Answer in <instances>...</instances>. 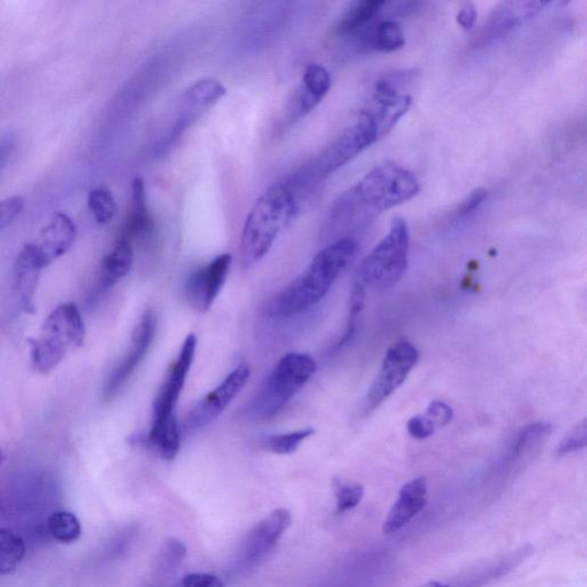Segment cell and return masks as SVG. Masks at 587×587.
Here are the masks:
<instances>
[{
    "instance_id": "1",
    "label": "cell",
    "mask_w": 587,
    "mask_h": 587,
    "mask_svg": "<svg viewBox=\"0 0 587 587\" xmlns=\"http://www.w3.org/2000/svg\"><path fill=\"white\" fill-rule=\"evenodd\" d=\"M420 191L416 176L397 163L375 167L339 199L332 221L340 228H366L385 211L416 197Z\"/></svg>"
},
{
    "instance_id": "2",
    "label": "cell",
    "mask_w": 587,
    "mask_h": 587,
    "mask_svg": "<svg viewBox=\"0 0 587 587\" xmlns=\"http://www.w3.org/2000/svg\"><path fill=\"white\" fill-rule=\"evenodd\" d=\"M357 250V242L351 238L339 239L320 250L308 268L273 297L266 308L269 315L287 318L318 304L354 261Z\"/></svg>"
},
{
    "instance_id": "3",
    "label": "cell",
    "mask_w": 587,
    "mask_h": 587,
    "mask_svg": "<svg viewBox=\"0 0 587 587\" xmlns=\"http://www.w3.org/2000/svg\"><path fill=\"white\" fill-rule=\"evenodd\" d=\"M297 211L295 195L286 186H273L257 200L241 234L240 257L246 268L265 257L278 236L292 224Z\"/></svg>"
},
{
    "instance_id": "4",
    "label": "cell",
    "mask_w": 587,
    "mask_h": 587,
    "mask_svg": "<svg viewBox=\"0 0 587 587\" xmlns=\"http://www.w3.org/2000/svg\"><path fill=\"white\" fill-rule=\"evenodd\" d=\"M86 330L83 317L73 302L58 305L46 317L41 333L31 344V364L41 374L57 369L69 352L83 346Z\"/></svg>"
},
{
    "instance_id": "5",
    "label": "cell",
    "mask_w": 587,
    "mask_h": 587,
    "mask_svg": "<svg viewBox=\"0 0 587 587\" xmlns=\"http://www.w3.org/2000/svg\"><path fill=\"white\" fill-rule=\"evenodd\" d=\"M315 359L308 354L292 352L284 356L249 408L250 417L255 420H268L277 416L295 397L316 373Z\"/></svg>"
},
{
    "instance_id": "6",
    "label": "cell",
    "mask_w": 587,
    "mask_h": 587,
    "mask_svg": "<svg viewBox=\"0 0 587 587\" xmlns=\"http://www.w3.org/2000/svg\"><path fill=\"white\" fill-rule=\"evenodd\" d=\"M410 231L404 218L395 217L388 234L359 264L355 279L365 287L387 289L398 283L408 268Z\"/></svg>"
},
{
    "instance_id": "7",
    "label": "cell",
    "mask_w": 587,
    "mask_h": 587,
    "mask_svg": "<svg viewBox=\"0 0 587 587\" xmlns=\"http://www.w3.org/2000/svg\"><path fill=\"white\" fill-rule=\"evenodd\" d=\"M419 351L408 340H399L386 352L381 369L364 403V413L370 414L377 410L408 379L411 371L417 365Z\"/></svg>"
},
{
    "instance_id": "8",
    "label": "cell",
    "mask_w": 587,
    "mask_h": 587,
    "mask_svg": "<svg viewBox=\"0 0 587 587\" xmlns=\"http://www.w3.org/2000/svg\"><path fill=\"white\" fill-rule=\"evenodd\" d=\"M380 133L377 125L366 113L360 112L358 122L346 129L320 155L316 164L319 176L334 174L377 143Z\"/></svg>"
},
{
    "instance_id": "9",
    "label": "cell",
    "mask_w": 587,
    "mask_h": 587,
    "mask_svg": "<svg viewBox=\"0 0 587 587\" xmlns=\"http://www.w3.org/2000/svg\"><path fill=\"white\" fill-rule=\"evenodd\" d=\"M250 374H252V371L247 364H241L236 370L231 372L228 378L223 380L221 385L200 399L187 413L183 422L184 433L199 432L216 421L245 388Z\"/></svg>"
},
{
    "instance_id": "10",
    "label": "cell",
    "mask_w": 587,
    "mask_h": 587,
    "mask_svg": "<svg viewBox=\"0 0 587 587\" xmlns=\"http://www.w3.org/2000/svg\"><path fill=\"white\" fill-rule=\"evenodd\" d=\"M549 3L544 2H503L498 4L484 20L480 29L474 34V49L487 48L499 39L507 36L513 30L536 17Z\"/></svg>"
},
{
    "instance_id": "11",
    "label": "cell",
    "mask_w": 587,
    "mask_h": 587,
    "mask_svg": "<svg viewBox=\"0 0 587 587\" xmlns=\"http://www.w3.org/2000/svg\"><path fill=\"white\" fill-rule=\"evenodd\" d=\"M156 324H158V319H156L155 312L152 309H147L133 332L131 346L129 348L127 355L106 382L103 391L105 401H111L117 396L121 389L127 385L129 379L135 373L137 367L140 365L152 346Z\"/></svg>"
},
{
    "instance_id": "12",
    "label": "cell",
    "mask_w": 587,
    "mask_h": 587,
    "mask_svg": "<svg viewBox=\"0 0 587 587\" xmlns=\"http://www.w3.org/2000/svg\"><path fill=\"white\" fill-rule=\"evenodd\" d=\"M226 95L225 86L214 78H203L187 89L179 100L177 116L167 144L175 143L205 114L207 109Z\"/></svg>"
},
{
    "instance_id": "13",
    "label": "cell",
    "mask_w": 587,
    "mask_h": 587,
    "mask_svg": "<svg viewBox=\"0 0 587 587\" xmlns=\"http://www.w3.org/2000/svg\"><path fill=\"white\" fill-rule=\"evenodd\" d=\"M231 264V254H222L192 273L186 281L185 295L195 310L207 312L213 307L228 279Z\"/></svg>"
},
{
    "instance_id": "14",
    "label": "cell",
    "mask_w": 587,
    "mask_h": 587,
    "mask_svg": "<svg viewBox=\"0 0 587 587\" xmlns=\"http://www.w3.org/2000/svg\"><path fill=\"white\" fill-rule=\"evenodd\" d=\"M291 512L279 508L270 513L249 532L242 544L239 563L244 568H250L261 562L283 537L285 531L291 527Z\"/></svg>"
},
{
    "instance_id": "15",
    "label": "cell",
    "mask_w": 587,
    "mask_h": 587,
    "mask_svg": "<svg viewBox=\"0 0 587 587\" xmlns=\"http://www.w3.org/2000/svg\"><path fill=\"white\" fill-rule=\"evenodd\" d=\"M197 346V335H187L177 359L172 363L160 387L158 395H156L154 404H153L154 418H163L175 413L176 405H177L180 394L185 386L187 375L193 364Z\"/></svg>"
},
{
    "instance_id": "16",
    "label": "cell",
    "mask_w": 587,
    "mask_h": 587,
    "mask_svg": "<svg viewBox=\"0 0 587 587\" xmlns=\"http://www.w3.org/2000/svg\"><path fill=\"white\" fill-rule=\"evenodd\" d=\"M77 228L73 219L64 213H57L39 232L36 240L29 242L44 268L65 256L75 245Z\"/></svg>"
},
{
    "instance_id": "17",
    "label": "cell",
    "mask_w": 587,
    "mask_h": 587,
    "mask_svg": "<svg viewBox=\"0 0 587 587\" xmlns=\"http://www.w3.org/2000/svg\"><path fill=\"white\" fill-rule=\"evenodd\" d=\"M412 104V98L398 91L391 80H381L375 84L372 106L364 113L373 120L378 127L380 138L393 130L398 121L406 114Z\"/></svg>"
},
{
    "instance_id": "18",
    "label": "cell",
    "mask_w": 587,
    "mask_h": 587,
    "mask_svg": "<svg viewBox=\"0 0 587 587\" xmlns=\"http://www.w3.org/2000/svg\"><path fill=\"white\" fill-rule=\"evenodd\" d=\"M44 265L29 244L20 250L13 268V292L20 309L33 315L36 311V294Z\"/></svg>"
},
{
    "instance_id": "19",
    "label": "cell",
    "mask_w": 587,
    "mask_h": 587,
    "mask_svg": "<svg viewBox=\"0 0 587 587\" xmlns=\"http://www.w3.org/2000/svg\"><path fill=\"white\" fill-rule=\"evenodd\" d=\"M427 491L428 485L424 477H418L406 483L399 491L397 502L391 507L383 523V534L393 535L416 518L426 506Z\"/></svg>"
},
{
    "instance_id": "20",
    "label": "cell",
    "mask_w": 587,
    "mask_h": 587,
    "mask_svg": "<svg viewBox=\"0 0 587 587\" xmlns=\"http://www.w3.org/2000/svg\"><path fill=\"white\" fill-rule=\"evenodd\" d=\"M302 83V88L294 101L292 114L295 120L309 114L327 96L331 90L332 78L325 67L310 64L304 70Z\"/></svg>"
},
{
    "instance_id": "21",
    "label": "cell",
    "mask_w": 587,
    "mask_h": 587,
    "mask_svg": "<svg viewBox=\"0 0 587 587\" xmlns=\"http://www.w3.org/2000/svg\"><path fill=\"white\" fill-rule=\"evenodd\" d=\"M131 443L146 445L164 460H174L180 449V430L175 413L163 418H154L147 435L133 436Z\"/></svg>"
},
{
    "instance_id": "22",
    "label": "cell",
    "mask_w": 587,
    "mask_h": 587,
    "mask_svg": "<svg viewBox=\"0 0 587 587\" xmlns=\"http://www.w3.org/2000/svg\"><path fill=\"white\" fill-rule=\"evenodd\" d=\"M133 260H135V252H133L132 242L121 238L117 239L111 252L101 262L96 287L97 295L108 292L127 277L131 271Z\"/></svg>"
},
{
    "instance_id": "23",
    "label": "cell",
    "mask_w": 587,
    "mask_h": 587,
    "mask_svg": "<svg viewBox=\"0 0 587 587\" xmlns=\"http://www.w3.org/2000/svg\"><path fill=\"white\" fill-rule=\"evenodd\" d=\"M153 230L154 223L147 206L146 186L143 178L136 177L131 184L130 211L119 238L132 242L137 238L148 236Z\"/></svg>"
},
{
    "instance_id": "24",
    "label": "cell",
    "mask_w": 587,
    "mask_h": 587,
    "mask_svg": "<svg viewBox=\"0 0 587 587\" xmlns=\"http://www.w3.org/2000/svg\"><path fill=\"white\" fill-rule=\"evenodd\" d=\"M386 4L382 0H359L352 4L335 26V34L355 39L379 21Z\"/></svg>"
},
{
    "instance_id": "25",
    "label": "cell",
    "mask_w": 587,
    "mask_h": 587,
    "mask_svg": "<svg viewBox=\"0 0 587 587\" xmlns=\"http://www.w3.org/2000/svg\"><path fill=\"white\" fill-rule=\"evenodd\" d=\"M356 45L362 51L394 52L405 45L401 25L394 20H379L355 38Z\"/></svg>"
},
{
    "instance_id": "26",
    "label": "cell",
    "mask_w": 587,
    "mask_h": 587,
    "mask_svg": "<svg viewBox=\"0 0 587 587\" xmlns=\"http://www.w3.org/2000/svg\"><path fill=\"white\" fill-rule=\"evenodd\" d=\"M23 539L13 531L0 529V576L13 573L26 557Z\"/></svg>"
},
{
    "instance_id": "27",
    "label": "cell",
    "mask_w": 587,
    "mask_h": 587,
    "mask_svg": "<svg viewBox=\"0 0 587 587\" xmlns=\"http://www.w3.org/2000/svg\"><path fill=\"white\" fill-rule=\"evenodd\" d=\"M48 531L51 537L57 542L72 544L81 537L82 526L80 520L73 513L58 511L48 520Z\"/></svg>"
},
{
    "instance_id": "28",
    "label": "cell",
    "mask_w": 587,
    "mask_h": 587,
    "mask_svg": "<svg viewBox=\"0 0 587 587\" xmlns=\"http://www.w3.org/2000/svg\"><path fill=\"white\" fill-rule=\"evenodd\" d=\"M90 211L101 225L108 224L117 213V205L112 191L106 186L96 187L88 198Z\"/></svg>"
},
{
    "instance_id": "29",
    "label": "cell",
    "mask_w": 587,
    "mask_h": 587,
    "mask_svg": "<svg viewBox=\"0 0 587 587\" xmlns=\"http://www.w3.org/2000/svg\"><path fill=\"white\" fill-rule=\"evenodd\" d=\"M315 433L316 430L313 428H304L296 430V432L269 436L263 441V448L276 455H292L305 440L310 438Z\"/></svg>"
},
{
    "instance_id": "30",
    "label": "cell",
    "mask_w": 587,
    "mask_h": 587,
    "mask_svg": "<svg viewBox=\"0 0 587 587\" xmlns=\"http://www.w3.org/2000/svg\"><path fill=\"white\" fill-rule=\"evenodd\" d=\"M336 497V513L342 514L354 510L362 502L364 487L359 483L347 484L336 480L334 482Z\"/></svg>"
},
{
    "instance_id": "31",
    "label": "cell",
    "mask_w": 587,
    "mask_h": 587,
    "mask_svg": "<svg viewBox=\"0 0 587 587\" xmlns=\"http://www.w3.org/2000/svg\"><path fill=\"white\" fill-rule=\"evenodd\" d=\"M586 438L587 424L584 419L581 424H578L574 429H571L565 438L560 442L555 455L561 458L584 449L586 446Z\"/></svg>"
},
{
    "instance_id": "32",
    "label": "cell",
    "mask_w": 587,
    "mask_h": 587,
    "mask_svg": "<svg viewBox=\"0 0 587 587\" xmlns=\"http://www.w3.org/2000/svg\"><path fill=\"white\" fill-rule=\"evenodd\" d=\"M26 208L25 198L14 195L0 201V232L9 228L21 216Z\"/></svg>"
},
{
    "instance_id": "33",
    "label": "cell",
    "mask_w": 587,
    "mask_h": 587,
    "mask_svg": "<svg viewBox=\"0 0 587 587\" xmlns=\"http://www.w3.org/2000/svg\"><path fill=\"white\" fill-rule=\"evenodd\" d=\"M186 555V547L179 540L170 539L161 553L159 569L161 571L172 570L177 567Z\"/></svg>"
},
{
    "instance_id": "34",
    "label": "cell",
    "mask_w": 587,
    "mask_h": 587,
    "mask_svg": "<svg viewBox=\"0 0 587 587\" xmlns=\"http://www.w3.org/2000/svg\"><path fill=\"white\" fill-rule=\"evenodd\" d=\"M436 426L427 414H419L410 419L408 432L416 440H426L435 433Z\"/></svg>"
},
{
    "instance_id": "35",
    "label": "cell",
    "mask_w": 587,
    "mask_h": 587,
    "mask_svg": "<svg viewBox=\"0 0 587 587\" xmlns=\"http://www.w3.org/2000/svg\"><path fill=\"white\" fill-rule=\"evenodd\" d=\"M426 414L432 419L436 428L451 424L453 417H455V412H453L451 406L448 403L441 401V399H435V401L430 403Z\"/></svg>"
},
{
    "instance_id": "36",
    "label": "cell",
    "mask_w": 587,
    "mask_h": 587,
    "mask_svg": "<svg viewBox=\"0 0 587 587\" xmlns=\"http://www.w3.org/2000/svg\"><path fill=\"white\" fill-rule=\"evenodd\" d=\"M488 198V191L485 189H476L469 194V197L465 200L455 213V217L458 219L465 218L475 213L483 205L485 200Z\"/></svg>"
},
{
    "instance_id": "37",
    "label": "cell",
    "mask_w": 587,
    "mask_h": 587,
    "mask_svg": "<svg viewBox=\"0 0 587 587\" xmlns=\"http://www.w3.org/2000/svg\"><path fill=\"white\" fill-rule=\"evenodd\" d=\"M175 587H224V584L213 575L190 574L180 579Z\"/></svg>"
},
{
    "instance_id": "38",
    "label": "cell",
    "mask_w": 587,
    "mask_h": 587,
    "mask_svg": "<svg viewBox=\"0 0 587 587\" xmlns=\"http://www.w3.org/2000/svg\"><path fill=\"white\" fill-rule=\"evenodd\" d=\"M477 20L476 6L471 2L461 4L459 11L457 14V22L461 28L465 30H471L475 26Z\"/></svg>"
},
{
    "instance_id": "39",
    "label": "cell",
    "mask_w": 587,
    "mask_h": 587,
    "mask_svg": "<svg viewBox=\"0 0 587 587\" xmlns=\"http://www.w3.org/2000/svg\"><path fill=\"white\" fill-rule=\"evenodd\" d=\"M424 587H450V586L442 584V583L432 582V583H428V584L425 585Z\"/></svg>"
}]
</instances>
